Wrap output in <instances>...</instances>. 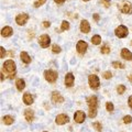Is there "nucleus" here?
Returning a JSON list of instances; mask_svg holds the SVG:
<instances>
[{
  "label": "nucleus",
  "mask_w": 132,
  "mask_h": 132,
  "mask_svg": "<svg viewBox=\"0 0 132 132\" xmlns=\"http://www.w3.org/2000/svg\"><path fill=\"white\" fill-rule=\"evenodd\" d=\"M44 77L48 82H55L56 79H57V77H59V75H57L56 72L52 71V69H48V71L44 72Z\"/></svg>",
  "instance_id": "nucleus-1"
},
{
  "label": "nucleus",
  "mask_w": 132,
  "mask_h": 132,
  "mask_svg": "<svg viewBox=\"0 0 132 132\" xmlns=\"http://www.w3.org/2000/svg\"><path fill=\"white\" fill-rule=\"evenodd\" d=\"M88 81H89V86L92 89H98L100 86V81L97 75H89L88 77Z\"/></svg>",
  "instance_id": "nucleus-2"
},
{
  "label": "nucleus",
  "mask_w": 132,
  "mask_h": 132,
  "mask_svg": "<svg viewBox=\"0 0 132 132\" xmlns=\"http://www.w3.org/2000/svg\"><path fill=\"white\" fill-rule=\"evenodd\" d=\"M3 68H5V71L8 72V73L14 74V72H15V64H14V62L11 61V60L6 61L5 64H3Z\"/></svg>",
  "instance_id": "nucleus-3"
},
{
  "label": "nucleus",
  "mask_w": 132,
  "mask_h": 132,
  "mask_svg": "<svg viewBox=\"0 0 132 132\" xmlns=\"http://www.w3.org/2000/svg\"><path fill=\"white\" fill-rule=\"evenodd\" d=\"M114 33H116V35H117L119 39L126 38V36L128 35V29L125 26H119L117 29H116Z\"/></svg>",
  "instance_id": "nucleus-4"
},
{
  "label": "nucleus",
  "mask_w": 132,
  "mask_h": 132,
  "mask_svg": "<svg viewBox=\"0 0 132 132\" xmlns=\"http://www.w3.org/2000/svg\"><path fill=\"white\" fill-rule=\"evenodd\" d=\"M39 43H40V45H41V46H42L43 48H45V47L48 46L50 43H51V39H50V36H48L47 34H43V35L40 36Z\"/></svg>",
  "instance_id": "nucleus-5"
},
{
  "label": "nucleus",
  "mask_w": 132,
  "mask_h": 132,
  "mask_svg": "<svg viewBox=\"0 0 132 132\" xmlns=\"http://www.w3.org/2000/svg\"><path fill=\"white\" fill-rule=\"evenodd\" d=\"M85 118H86L85 112H82L80 110L76 111L75 114H74V120H75V122H77V123H82L85 121Z\"/></svg>",
  "instance_id": "nucleus-6"
},
{
  "label": "nucleus",
  "mask_w": 132,
  "mask_h": 132,
  "mask_svg": "<svg viewBox=\"0 0 132 132\" xmlns=\"http://www.w3.org/2000/svg\"><path fill=\"white\" fill-rule=\"evenodd\" d=\"M87 104L89 106V109H97L98 106V99L96 96H90L87 98Z\"/></svg>",
  "instance_id": "nucleus-7"
},
{
  "label": "nucleus",
  "mask_w": 132,
  "mask_h": 132,
  "mask_svg": "<svg viewBox=\"0 0 132 132\" xmlns=\"http://www.w3.org/2000/svg\"><path fill=\"white\" fill-rule=\"evenodd\" d=\"M28 19H29V15H28L27 13H21V14L16 15V18H15V22L18 23L19 26H24V24L27 23Z\"/></svg>",
  "instance_id": "nucleus-8"
},
{
  "label": "nucleus",
  "mask_w": 132,
  "mask_h": 132,
  "mask_svg": "<svg viewBox=\"0 0 132 132\" xmlns=\"http://www.w3.org/2000/svg\"><path fill=\"white\" fill-rule=\"evenodd\" d=\"M87 48H88V45L86 42H84V41H79L76 45V50L79 54H84V53L87 51Z\"/></svg>",
  "instance_id": "nucleus-9"
},
{
  "label": "nucleus",
  "mask_w": 132,
  "mask_h": 132,
  "mask_svg": "<svg viewBox=\"0 0 132 132\" xmlns=\"http://www.w3.org/2000/svg\"><path fill=\"white\" fill-rule=\"evenodd\" d=\"M68 116L67 114H64V113H61V114H59L56 117V119H55V122L57 123V125H60V126H62V125H65V123H67L68 122Z\"/></svg>",
  "instance_id": "nucleus-10"
},
{
  "label": "nucleus",
  "mask_w": 132,
  "mask_h": 132,
  "mask_svg": "<svg viewBox=\"0 0 132 132\" xmlns=\"http://www.w3.org/2000/svg\"><path fill=\"white\" fill-rule=\"evenodd\" d=\"M65 85L67 87H72L74 85V75L72 73H67L65 76Z\"/></svg>",
  "instance_id": "nucleus-11"
},
{
  "label": "nucleus",
  "mask_w": 132,
  "mask_h": 132,
  "mask_svg": "<svg viewBox=\"0 0 132 132\" xmlns=\"http://www.w3.org/2000/svg\"><path fill=\"white\" fill-rule=\"evenodd\" d=\"M80 31L82 33H88L90 31V26L87 20H82L80 22Z\"/></svg>",
  "instance_id": "nucleus-12"
},
{
  "label": "nucleus",
  "mask_w": 132,
  "mask_h": 132,
  "mask_svg": "<svg viewBox=\"0 0 132 132\" xmlns=\"http://www.w3.org/2000/svg\"><path fill=\"white\" fill-rule=\"evenodd\" d=\"M52 101L53 102H60V104H62V102L64 101V98L61 96V94L59 92H54L52 94Z\"/></svg>",
  "instance_id": "nucleus-13"
},
{
  "label": "nucleus",
  "mask_w": 132,
  "mask_h": 132,
  "mask_svg": "<svg viewBox=\"0 0 132 132\" xmlns=\"http://www.w3.org/2000/svg\"><path fill=\"white\" fill-rule=\"evenodd\" d=\"M121 57L127 60V61H131L132 60V53L128 48H123L121 51Z\"/></svg>",
  "instance_id": "nucleus-14"
},
{
  "label": "nucleus",
  "mask_w": 132,
  "mask_h": 132,
  "mask_svg": "<svg viewBox=\"0 0 132 132\" xmlns=\"http://www.w3.org/2000/svg\"><path fill=\"white\" fill-rule=\"evenodd\" d=\"M24 117H26L27 121L31 122V121H33V119H34V113H33V111L31 109H26L24 110Z\"/></svg>",
  "instance_id": "nucleus-15"
},
{
  "label": "nucleus",
  "mask_w": 132,
  "mask_h": 132,
  "mask_svg": "<svg viewBox=\"0 0 132 132\" xmlns=\"http://www.w3.org/2000/svg\"><path fill=\"white\" fill-rule=\"evenodd\" d=\"M122 12L123 13H126V14H130L131 12H132V6H131V3L129 2H125L123 3V7H122Z\"/></svg>",
  "instance_id": "nucleus-16"
},
{
  "label": "nucleus",
  "mask_w": 132,
  "mask_h": 132,
  "mask_svg": "<svg viewBox=\"0 0 132 132\" xmlns=\"http://www.w3.org/2000/svg\"><path fill=\"white\" fill-rule=\"evenodd\" d=\"M12 29L10 27H5V28H2V30H1V35L3 36V38H8V36H10L12 34Z\"/></svg>",
  "instance_id": "nucleus-17"
},
{
  "label": "nucleus",
  "mask_w": 132,
  "mask_h": 132,
  "mask_svg": "<svg viewBox=\"0 0 132 132\" xmlns=\"http://www.w3.org/2000/svg\"><path fill=\"white\" fill-rule=\"evenodd\" d=\"M23 101L26 105H32L33 104V97L31 96V94L26 93L23 95Z\"/></svg>",
  "instance_id": "nucleus-18"
},
{
  "label": "nucleus",
  "mask_w": 132,
  "mask_h": 132,
  "mask_svg": "<svg viewBox=\"0 0 132 132\" xmlns=\"http://www.w3.org/2000/svg\"><path fill=\"white\" fill-rule=\"evenodd\" d=\"M20 57H21V61L23 62V63H26V64L31 63V57L29 56V54H28L27 52H21V54H20Z\"/></svg>",
  "instance_id": "nucleus-19"
},
{
  "label": "nucleus",
  "mask_w": 132,
  "mask_h": 132,
  "mask_svg": "<svg viewBox=\"0 0 132 132\" xmlns=\"http://www.w3.org/2000/svg\"><path fill=\"white\" fill-rule=\"evenodd\" d=\"M15 85H16V88H18V90H20V92H22V90L24 89V87H26V81H24L23 79H18L15 82Z\"/></svg>",
  "instance_id": "nucleus-20"
},
{
  "label": "nucleus",
  "mask_w": 132,
  "mask_h": 132,
  "mask_svg": "<svg viewBox=\"0 0 132 132\" xmlns=\"http://www.w3.org/2000/svg\"><path fill=\"white\" fill-rule=\"evenodd\" d=\"M2 121H3V123L5 125H7V126H10V125H12L13 123V118L11 117V116H5V117L2 118Z\"/></svg>",
  "instance_id": "nucleus-21"
},
{
  "label": "nucleus",
  "mask_w": 132,
  "mask_h": 132,
  "mask_svg": "<svg viewBox=\"0 0 132 132\" xmlns=\"http://www.w3.org/2000/svg\"><path fill=\"white\" fill-rule=\"evenodd\" d=\"M92 43L95 44V45H98L101 43V38L99 35H94L92 38Z\"/></svg>",
  "instance_id": "nucleus-22"
},
{
  "label": "nucleus",
  "mask_w": 132,
  "mask_h": 132,
  "mask_svg": "<svg viewBox=\"0 0 132 132\" xmlns=\"http://www.w3.org/2000/svg\"><path fill=\"white\" fill-rule=\"evenodd\" d=\"M69 29V23L67 21H63L62 22V31H66Z\"/></svg>",
  "instance_id": "nucleus-23"
},
{
  "label": "nucleus",
  "mask_w": 132,
  "mask_h": 132,
  "mask_svg": "<svg viewBox=\"0 0 132 132\" xmlns=\"http://www.w3.org/2000/svg\"><path fill=\"white\" fill-rule=\"evenodd\" d=\"M117 92H118V94L122 95L123 93L126 92V86H123V85H119V86H118V88H117Z\"/></svg>",
  "instance_id": "nucleus-24"
},
{
  "label": "nucleus",
  "mask_w": 132,
  "mask_h": 132,
  "mask_svg": "<svg viewBox=\"0 0 132 132\" xmlns=\"http://www.w3.org/2000/svg\"><path fill=\"white\" fill-rule=\"evenodd\" d=\"M101 53H102V54H108V53H110V47L108 46V45L102 46L101 47Z\"/></svg>",
  "instance_id": "nucleus-25"
},
{
  "label": "nucleus",
  "mask_w": 132,
  "mask_h": 132,
  "mask_svg": "<svg viewBox=\"0 0 132 132\" xmlns=\"http://www.w3.org/2000/svg\"><path fill=\"white\" fill-rule=\"evenodd\" d=\"M112 66L114 68H125V65L121 64L120 62H113L112 63Z\"/></svg>",
  "instance_id": "nucleus-26"
},
{
  "label": "nucleus",
  "mask_w": 132,
  "mask_h": 132,
  "mask_svg": "<svg viewBox=\"0 0 132 132\" xmlns=\"http://www.w3.org/2000/svg\"><path fill=\"white\" fill-rule=\"evenodd\" d=\"M89 118H95L97 116V109H89Z\"/></svg>",
  "instance_id": "nucleus-27"
},
{
  "label": "nucleus",
  "mask_w": 132,
  "mask_h": 132,
  "mask_svg": "<svg viewBox=\"0 0 132 132\" xmlns=\"http://www.w3.org/2000/svg\"><path fill=\"white\" fill-rule=\"evenodd\" d=\"M52 52H53V53H60V52H61V47H60L57 44H54V45L52 46Z\"/></svg>",
  "instance_id": "nucleus-28"
},
{
  "label": "nucleus",
  "mask_w": 132,
  "mask_h": 132,
  "mask_svg": "<svg viewBox=\"0 0 132 132\" xmlns=\"http://www.w3.org/2000/svg\"><path fill=\"white\" fill-rule=\"evenodd\" d=\"M93 127H94L97 131H101V129H102V127H101V125H100L99 122H94V123H93Z\"/></svg>",
  "instance_id": "nucleus-29"
},
{
  "label": "nucleus",
  "mask_w": 132,
  "mask_h": 132,
  "mask_svg": "<svg viewBox=\"0 0 132 132\" xmlns=\"http://www.w3.org/2000/svg\"><path fill=\"white\" fill-rule=\"evenodd\" d=\"M102 77H104L105 79H110V78L112 77V74H111V72H105Z\"/></svg>",
  "instance_id": "nucleus-30"
},
{
  "label": "nucleus",
  "mask_w": 132,
  "mask_h": 132,
  "mask_svg": "<svg viewBox=\"0 0 132 132\" xmlns=\"http://www.w3.org/2000/svg\"><path fill=\"white\" fill-rule=\"evenodd\" d=\"M123 122L127 123V125H128V123H131L132 122V117H131V116H126V117L123 118Z\"/></svg>",
  "instance_id": "nucleus-31"
},
{
  "label": "nucleus",
  "mask_w": 132,
  "mask_h": 132,
  "mask_svg": "<svg viewBox=\"0 0 132 132\" xmlns=\"http://www.w3.org/2000/svg\"><path fill=\"white\" fill-rule=\"evenodd\" d=\"M45 1H46V0H38V1H36V2L34 3V7H35V8H39L40 6L44 5Z\"/></svg>",
  "instance_id": "nucleus-32"
},
{
  "label": "nucleus",
  "mask_w": 132,
  "mask_h": 132,
  "mask_svg": "<svg viewBox=\"0 0 132 132\" xmlns=\"http://www.w3.org/2000/svg\"><path fill=\"white\" fill-rule=\"evenodd\" d=\"M106 108H107V110H108V111H112L113 110V105L111 104V102H107V104H106Z\"/></svg>",
  "instance_id": "nucleus-33"
},
{
  "label": "nucleus",
  "mask_w": 132,
  "mask_h": 132,
  "mask_svg": "<svg viewBox=\"0 0 132 132\" xmlns=\"http://www.w3.org/2000/svg\"><path fill=\"white\" fill-rule=\"evenodd\" d=\"M0 52H1V54H0V57H1V59H3V57H5V55H6V51H5V48H3L2 46L0 47Z\"/></svg>",
  "instance_id": "nucleus-34"
},
{
  "label": "nucleus",
  "mask_w": 132,
  "mask_h": 132,
  "mask_svg": "<svg viewBox=\"0 0 132 132\" xmlns=\"http://www.w3.org/2000/svg\"><path fill=\"white\" fill-rule=\"evenodd\" d=\"M101 2L104 3L106 8H108V7H109V5H110V1H109V0H101Z\"/></svg>",
  "instance_id": "nucleus-35"
},
{
  "label": "nucleus",
  "mask_w": 132,
  "mask_h": 132,
  "mask_svg": "<svg viewBox=\"0 0 132 132\" xmlns=\"http://www.w3.org/2000/svg\"><path fill=\"white\" fill-rule=\"evenodd\" d=\"M50 26H51V23H50L48 21H44V22H43V27H44V28H48Z\"/></svg>",
  "instance_id": "nucleus-36"
},
{
  "label": "nucleus",
  "mask_w": 132,
  "mask_h": 132,
  "mask_svg": "<svg viewBox=\"0 0 132 132\" xmlns=\"http://www.w3.org/2000/svg\"><path fill=\"white\" fill-rule=\"evenodd\" d=\"M128 102H129V106H130V108L132 109V96L129 97V100H128Z\"/></svg>",
  "instance_id": "nucleus-37"
},
{
  "label": "nucleus",
  "mask_w": 132,
  "mask_h": 132,
  "mask_svg": "<svg viewBox=\"0 0 132 132\" xmlns=\"http://www.w3.org/2000/svg\"><path fill=\"white\" fill-rule=\"evenodd\" d=\"M54 1H55L56 3H59V5H62V3H63L65 0H54Z\"/></svg>",
  "instance_id": "nucleus-38"
},
{
  "label": "nucleus",
  "mask_w": 132,
  "mask_h": 132,
  "mask_svg": "<svg viewBox=\"0 0 132 132\" xmlns=\"http://www.w3.org/2000/svg\"><path fill=\"white\" fill-rule=\"evenodd\" d=\"M94 19L96 20V21H99V15L96 13V14H94Z\"/></svg>",
  "instance_id": "nucleus-39"
},
{
  "label": "nucleus",
  "mask_w": 132,
  "mask_h": 132,
  "mask_svg": "<svg viewBox=\"0 0 132 132\" xmlns=\"http://www.w3.org/2000/svg\"><path fill=\"white\" fill-rule=\"evenodd\" d=\"M128 79H129V81H130L131 84H132V75H130L129 77H128Z\"/></svg>",
  "instance_id": "nucleus-40"
},
{
  "label": "nucleus",
  "mask_w": 132,
  "mask_h": 132,
  "mask_svg": "<svg viewBox=\"0 0 132 132\" xmlns=\"http://www.w3.org/2000/svg\"><path fill=\"white\" fill-rule=\"evenodd\" d=\"M84 1H89V0H84Z\"/></svg>",
  "instance_id": "nucleus-41"
},
{
  "label": "nucleus",
  "mask_w": 132,
  "mask_h": 132,
  "mask_svg": "<svg viewBox=\"0 0 132 132\" xmlns=\"http://www.w3.org/2000/svg\"><path fill=\"white\" fill-rule=\"evenodd\" d=\"M44 132H46V131H44Z\"/></svg>",
  "instance_id": "nucleus-42"
}]
</instances>
